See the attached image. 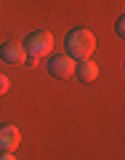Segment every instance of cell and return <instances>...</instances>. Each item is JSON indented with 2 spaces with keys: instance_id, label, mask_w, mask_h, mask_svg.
Segmentation results:
<instances>
[{
  "instance_id": "obj_6",
  "label": "cell",
  "mask_w": 125,
  "mask_h": 160,
  "mask_svg": "<svg viewBox=\"0 0 125 160\" xmlns=\"http://www.w3.org/2000/svg\"><path fill=\"white\" fill-rule=\"evenodd\" d=\"M75 75H77L83 83H93L99 78V64L91 62V59H83L80 64H75Z\"/></svg>"
},
{
  "instance_id": "obj_2",
  "label": "cell",
  "mask_w": 125,
  "mask_h": 160,
  "mask_svg": "<svg viewBox=\"0 0 125 160\" xmlns=\"http://www.w3.org/2000/svg\"><path fill=\"white\" fill-rule=\"evenodd\" d=\"M24 51H27V56H48V53L53 51V35L51 32H32L27 38V43H24Z\"/></svg>"
},
{
  "instance_id": "obj_1",
  "label": "cell",
  "mask_w": 125,
  "mask_h": 160,
  "mask_svg": "<svg viewBox=\"0 0 125 160\" xmlns=\"http://www.w3.org/2000/svg\"><path fill=\"white\" fill-rule=\"evenodd\" d=\"M64 48H67V56L69 59H88L96 48V38H93L91 29H72L64 40Z\"/></svg>"
},
{
  "instance_id": "obj_5",
  "label": "cell",
  "mask_w": 125,
  "mask_h": 160,
  "mask_svg": "<svg viewBox=\"0 0 125 160\" xmlns=\"http://www.w3.org/2000/svg\"><path fill=\"white\" fill-rule=\"evenodd\" d=\"M22 142V133L16 126H0V152H13Z\"/></svg>"
},
{
  "instance_id": "obj_10",
  "label": "cell",
  "mask_w": 125,
  "mask_h": 160,
  "mask_svg": "<svg viewBox=\"0 0 125 160\" xmlns=\"http://www.w3.org/2000/svg\"><path fill=\"white\" fill-rule=\"evenodd\" d=\"M0 160H16V155L13 152H0Z\"/></svg>"
},
{
  "instance_id": "obj_7",
  "label": "cell",
  "mask_w": 125,
  "mask_h": 160,
  "mask_svg": "<svg viewBox=\"0 0 125 160\" xmlns=\"http://www.w3.org/2000/svg\"><path fill=\"white\" fill-rule=\"evenodd\" d=\"M8 88H11V80H8L6 75H0V96H3V93H6Z\"/></svg>"
},
{
  "instance_id": "obj_9",
  "label": "cell",
  "mask_w": 125,
  "mask_h": 160,
  "mask_svg": "<svg viewBox=\"0 0 125 160\" xmlns=\"http://www.w3.org/2000/svg\"><path fill=\"white\" fill-rule=\"evenodd\" d=\"M24 64H27V67H35V64H37V59H35V56H24Z\"/></svg>"
},
{
  "instance_id": "obj_8",
  "label": "cell",
  "mask_w": 125,
  "mask_h": 160,
  "mask_svg": "<svg viewBox=\"0 0 125 160\" xmlns=\"http://www.w3.org/2000/svg\"><path fill=\"white\" fill-rule=\"evenodd\" d=\"M114 32H117V38H123V35H125V19L123 16H120L117 24H114Z\"/></svg>"
},
{
  "instance_id": "obj_3",
  "label": "cell",
  "mask_w": 125,
  "mask_h": 160,
  "mask_svg": "<svg viewBox=\"0 0 125 160\" xmlns=\"http://www.w3.org/2000/svg\"><path fill=\"white\" fill-rule=\"evenodd\" d=\"M48 72L59 80H67L75 75V59H69L67 53L64 56H51L48 59Z\"/></svg>"
},
{
  "instance_id": "obj_4",
  "label": "cell",
  "mask_w": 125,
  "mask_h": 160,
  "mask_svg": "<svg viewBox=\"0 0 125 160\" xmlns=\"http://www.w3.org/2000/svg\"><path fill=\"white\" fill-rule=\"evenodd\" d=\"M24 56H27V51H24V46L19 40H8V43L0 46V59L8 62V64H22Z\"/></svg>"
}]
</instances>
